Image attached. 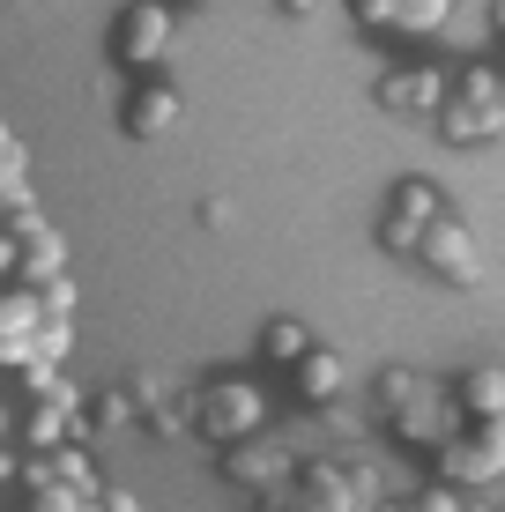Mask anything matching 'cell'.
<instances>
[{
  "label": "cell",
  "mask_w": 505,
  "mask_h": 512,
  "mask_svg": "<svg viewBox=\"0 0 505 512\" xmlns=\"http://www.w3.org/2000/svg\"><path fill=\"white\" fill-rule=\"evenodd\" d=\"M179 112H186V97L156 75V82H142V90H127V104H119V127H127V141H164L171 127H179Z\"/></svg>",
  "instance_id": "cell-8"
},
{
  "label": "cell",
  "mask_w": 505,
  "mask_h": 512,
  "mask_svg": "<svg viewBox=\"0 0 505 512\" xmlns=\"http://www.w3.org/2000/svg\"><path fill=\"white\" fill-rule=\"evenodd\" d=\"M379 409H387V423L402 438H416V446H446L454 438V401H446V386L416 379V372H379Z\"/></svg>",
  "instance_id": "cell-1"
},
{
  "label": "cell",
  "mask_w": 505,
  "mask_h": 512,
  "mask_svg": "<svg viewBox=\"0 0 505 512\" xmlns=\"http://www.w3.org/2000/svg\"><path fill=\"white\" fill-rule=\"evenodd\" d=\"M164 8H208V0H164Z\"/></svg>",
  "instance_id": "cell-17"
},
{
  "label": "cell",
  "mask_w": 505,
  "mask_h": 512,
  "mask_svg": "<svg viewBox=\"0 0 505 512\" xmlns=\"http://www.w3.org/2000/svg\"><path fill=\"white\" fill-rule=\"evenodd\" d=\"M409 512H468V505H461V498H454V490H446V483H439V490H424V498H416Z\"/></svg>",
  "instance_id": "cell-14"
},
{
  "label": "cell",
  "mask_w": 505,
  "mask_h": 512,
  "mask_svg": "<svg viewBox=\"0 0 505 512\" xmlns=\"http://www.w3.org/2000/svg\"><path fill=\"white\" fill-rule=\"evenodd\" d=\"M446 216V193L431 179H402L387 193V216H379V245H387L394 260H416V245H424V231Z\"/></svg>",
  "instance_id": "cell-3"
},
{
  "label": "cell",
  "mask_w": 505,
  "mask_h": 512,
  "mask_svg": "<svg viewBox=\"0 0 505 512\" xmlns=\"http://www.w3.org/2000/svg\"><path fill=\"white\" fill-rule=\"evenodd\" d=\"M357 23L379 30V38H431V30H446V15H454V0H350Z\"/></svg>",
  "instance_id": "cell-7"
},
{
  "label": "cell",
  "mask_w": 505,
  "mask_h": 512,
  "mask_svg": "<svg viewBox=\"0 0 505 512\" xmlns=\"http://www.w3.org/2000/svg\"><path fill=\"white\" fill-rule=\"evenodd\" d=\"M275 8H283V15H312L320 0H275Z\"/></svg>",
  "instance_id": "cell-15"
},
{
  "label": "cell",
  "mask_w": 505,
  "mask_h": 512,
  "mask_svg": "<svg viewBox=\"0 0 505 512\" xmlns=\"http://www.w3.org/2000/svg\"><path fill=\"white\" fill-rule=\"evenodd\" d=\"M260 423V394L246 379H223L216 386V416H208V431H253Z\"/></svg>",
  "instance_id": "cell-11"
},
{
  "label": "cell",
  "mask_w": 505,
  "mask_h": 512,
  "mask_svg": "<svg viewBox=\"0 0 505 512\" xmlns=\"http://www.w3.org/2000/svg\"><path fill=\"white\" fill-rule=\"evenodd\" d=\"M416 268H431L446 290H476V282H483V238L446 208V216L424 231V245H416Z\"/></svg>",
  "instance_id": "cell-2"
},
{
  "label": "cell",
  "mask_w": 505,
  "mask_h": 512,
  "mask_svg": "<svg viewBox=\"0 0 505 512\" xmlns=\"http://www.w3.org/2000/svg\"><path fill=\"white\" fill-rule=\"evenodd\" d=\"M290 372H298V401H312V409H327V401H342V386H350V364L335 357V349H320L312 342L298 364H290Z\"/></svg>",
  "instance_id": "cell-9"
},
{
  "label": "cell",
  "mask_w": 505,
  "mask_h": 512,
  "mask_svg": "<svg viewBox=\"0 0 505 512\" xmlns=\"http://www.w3.org/2000/svg\"><path fill=\"white\" fill-rule=\"evenodd\" d=\"M454 416H461V423H491V416H505V364H476V372L454 386Z\"/></svg>",
  "instance_id": "cell-10"
},
{
  "label": "cell",
  "mask_w": 505,
  "mask_h": 512,
  "mask_svg": "<svg viewBox=\"0 0 505 512\" xmlns=\"http://www.w3.org/2000/svg\"><path fill=\"white\" fill-rule=\"evenodd\" d=\"M439 475H446V490H454V483H498V475H505V416L468 423V431L446 438V446H439Z\"/></svg>",
  "instance_id": "cell-5"
},
{
  "label": "cell",
  "mask_w": 505,
  "mask_h": 512,
  "mask_svg": "<svg viewBox=\"0 0 505 512\" xmlns=\"http://www.w3.org/2000/svg\"><path fill=\"white\" fill-rule=\"evenodd\" d=\"M171 52V8L164 0H134V8H119L112 23V60L119 67H156Z\"/></svg>",
  "instance_id": "cell-6"
},
{
  "label": "cell",
  "mask_w": 505,
  "mask_h": 512,
  "mask_svg": "<svg viewBox=\"0 0 505 512\" xmlns=\"http://www.w3.org/2000/svg\"><path fill=\"white\" fill-rule=\"evenodd\" d=\"M439 134L454 141V149H468V141H491V134H498V119H491V112H476V104H461V97H446Z\"/></svg>",
  "instance_id": "cell-12"
},
{
  "label": "cell",
  "mask_w": 505,
  "mask_h": 512,
  "mask_svg": "<svg viewBox=\"0 0 505 512\" xmlns=\"http://www.w3.org/2000/svg\"><path fill=\"white\" fill-rule=\"evenodd\" d=\"M491 30H498V38H505V0H491Z\"/></svg>",
  "instance_id": "cell-16"
},
{
  "label": "cell",
  "mask_w": 505,
  "mask_h": 512,
  "mask_svg": "<svg viewBox=\"0 0 505 512\" xmlns=\"http://www.w3.org/2000/svg\"><path fill=\"white\" fill-rule=\"evenodd\" d=\"M372 97H379V112H394V119H439L446 97H454V75H446L439 60H409V67H387Z\"/></svg>",
  "instance_id": "cell-4"
},
{
  "label": "cell",
  "mask_w": 505,
  "mask_h": 512,
  "mask_svg": "<svg viewBox=\"0 0 505 512\" xmlns=\"http://www.w3.org/2000/svg\"><path fill=\"white\" fill-rule=\"evenodd\" d=\"M305 349H312V334H305V320H290V312L260 327V357H268V364H298Z\"/></svg>",
  "instance_id": "cell-13"
}]
</instances>
